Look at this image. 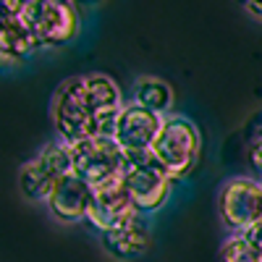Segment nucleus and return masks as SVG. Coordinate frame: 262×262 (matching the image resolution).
<instances>
[{"label":"nucleus","instance_id":"nucleus-4","mask_svg":"<svg viewBox=\"0 0 262 262\" xmlns=\"http://www.w3.org/2000/svg\"><path fill=\"white\" fill-rule=\"evenodd\" d=\"M24 18L37 50L71 45L81 29L79 11L66 0H32L24 8Z\"/></svg>","mask_w":262,"mask_h":262},{"label":"nucleus","instance_id":"nucleus-13","mask_svg":"<svg viewBox=\"0 0 262 262\" xmlns=\"http://www.w3.org/2000/svg\"><path fill=\"white\" fill-rule=\"evenodd\" d=\"M131 102H137L142 107H147V111L158 113V116H170L176 113L173 111V105H176V95H173V86L160 79V76H137L134 86H131Z\"/></svg>","mask_w":262,"mask_h":262},{"label":"nucleus","instance_id":"nucleus-12","mask_svg":"<svg viewBox=\"0 0 262 262\" xmlns=\"http://www.w3.org/2000/svg\"><path fill=\"white\" fill-rule=\"evenodd\" d=\"M102 238V247L105 252L116 257V259H137L139 254L147 252L149 242H152V233H149V223H147V215H137L126 221L118 228H111L100 233Z\"/></svg>","mask_w":262,"mask_h":262},{"label":"nucleus","instance_id":"nucleus-15","mask_svg":"<svg viewBox=\"0 0 262 262\" xmlns=\"http://www.w3.org/2000/svg\"><path fill=\"white\" fill-rule=\"evenodd\" d=\"M244 11H247L249 16H254V18H259V21H262V3H247V6H244Z\"/></svg>","mask_w":262,"mask_h":262},{"label":"nucleus","instance_id":"nucleus-10","mask_svg":"<svg viewBox=\"0 0 262 262\" xmlns=\"http://www.w3.org/2000/svg\"><path fill=\"white\" fill-rule=\"evenodd\" d=\"M92 194L95 189L86 184L84 179H79L76 173H69L66 179H60L55 184V189L48 196V210L58 223L74 226V223H84L90 221V207H92Z\"/></svg>","mask_w":262,"mask_h":262},{"label":"nucleus","instance_id":"nucleus-3","mask_svg":"<svg viewBox=\"0 0 262 262\" xmlns=\"http://www.w3.org/2000/svg\"><path fill=\"white\" fill-rule=\"evenodd\" d=\"M69 173H74V158L71 147L55 139L48 142L37 155H32L18 170V186L21 194L32 202H48L50 191L60 179H66Z\"/></svg>","mask_w":262,"mask_h":262},{"label":"nucleus","instance_id":"nucleus-1","mask_svg":"<svg viewBox=\"0 0 262 262\" xmlns=\"http://www.w3.org/2000/svg\"><path fill=\"white\" fill-rule=\"evenodd\" d=\"M123 92L105 74H81L66 79L53 97V126L66 144L113 137L123 111Z\"/></svg>","mask_w":262,"mask_h":262},{"label":"nucleus","instance_id":"nucleus-16","mask_svg":"<svg viewBox=\"0 0 262 262\" xmlns=\"http://www.w3.org/2000/svg\"><path fill=\"white\" fill-rule=\"evenodd\" d=\"M254 137H259V139H262V126L257 128V134H254Z\"/></svg>","mask_w":262,"mask_h":262},{"label":"nucleus","instance_id":"nucleus-8","mask_svg":"<svg viewBox=\"0 0 262 262\" xmlns=\"http://www.w3.org/2000/svg\"><path fill=\"white\" fill-rule=\"evenodd\" d=\"M160 126H163V116L126 100L123 111L116 121L113 139L118 142V147L128 158L131 155H144V152H149L152 144H155V139L160 134Z\"/></svg>","mask_w":262,"mask_h":262},{"label":"nucleus","instance_id":"nucleus-14","mask_svg":"<svg viewBox=\"0 0 262 262\" xmlns=\"http://www.w3.org/2000/svg\"><path fill=\"white\" fill-rule=\"evenodd\" d=\"M221 262H262V252L247 233H231L221 244Z\"/></svg>","mask_w":262,"mask_h":262},{"label":"nucleus","instance_id":"nucleus-5","mask_svg":"<svg viewBox=\"0 0 262 262\" xmlns=\"http://www.w3.org/2000/svg\"><path fill=\"white\" fill-rule=\"evenodd\" d=\"M123 181L131 191L137 210L142 215H152L168 205L176 179L152 158V152H144V155H131L126 160Z\"/></svg>","mask_w":262,"mask_h":262},{"label":"nucleus","instance_id":"nucleus-7","mask_svg":"<svg viewBox=\"0 0 262 262\" xmlns=\"http://www.w3.org/2000/svg\"><path fill=\"white\" fill-rule=\"evenodd\" d=\"M69 147L74 158V173L92 189L123 176L128 155L118 147L113 137H95V139L74 142Z\"/></svg>","mask_w":262,"mask_h":262},{"label":"nucleus","instance_id":"nucleus-11","mask_svg":"<svg viewBox=\"0 0 262 262\" xmlns=\"http://www.w3.org/2000/svg\"><path fill=\"white\" fill-rule=\"evenodd\" d=\"M27 3H3L0 6V58L6 66L21 63L37 50L34 37L24 18Z\"/></svg>","mask_w":262,"mask_h":262},{"label":"nucleus","instance_id":"nucleus-9","mask_svg":"<svg viewBox=\"0 0 262 262\" xmlns=\"http://www.w3.org/2000/svg\"><path fill=\"white\" fill-rule=\"evenodd\" d=\"M142 215L134 205V200H131V191L121 179H113L107 181L102 186L95 189L92 194V207H90V223L92 228H97L100 233L111 231V228H118L123 226L126 221H131V217Z\"/></svg>","mask_w":262,"mask_h":262},{"label":"nucleus","instance_id":"nucleus-2","mask_svg":"<svg viewBox=\"0 0 262 262\" xmlns=\"http://www.w3.org/2000/svg\"><path fill=\"white\" fill-rule=\"evenodd\" d=\"M152 158H155L173 179H186L194 170L202 152V137L196 123L184 113H170L163 118L160 134L152 144Z\"/></svg>","mask_w":262,"mask_h":262},{"label":"nucleus","instance_id":"nucleus-6","mask_svg":"<svg viewBox=\"0 0 262 262\" xmlns=\"http://www.w3.org/2000/svg\"><path fill=\"white\" fill-rule=\"evenodd\" d=\"M217 215L231 233H244L262 223V179L233 176L217 191Z\"/></svg>","mask_w":262,"mask_h":262}]
</instances>
